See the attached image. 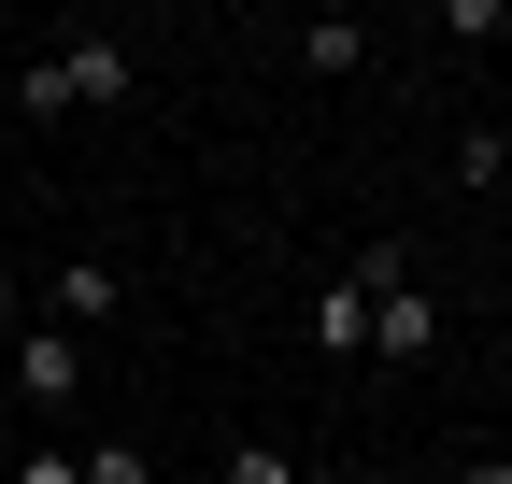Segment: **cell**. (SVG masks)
<instances>
[{
    "label": "cell",
    "mask_w": 512,
    "mask_h": 484,
    "mask_svg": "<svg viewBox=\"0 0 512 484\" xmlns=\"http://www.w3.org/2000/svg\"><path fill=\"white\" fill-rule=\"evenodd\" d=\"M15 399H29V413H72V399H86V342L29 314V342H15Z\"/></svg>",
    "instance_id": "3957f363"
},
{
    "label": "cell",
    "mask_w": 512,
    "mask_h": 484,
    "mask_svg": "<svg viewBox=\"0 0 512 484\" xmlns=\"http://www.w3.org/2000/svg\"><path fill=\"white\" fill-rule=\"evenodd\" d=\"M15 484H86V470L57 456V442H29V456H15Z\"/></svg>",
    "instance_id": "8fae6325"
},
{
    "label": "cell",
    "mask_w": 512,
    "mask_h": 484,
    "mask_svg": "<svg viewBox=\"0 0 512 484\" xmlns=\"http://www.w3.org/2000/svg\"><path fill=\"white\" fill-rule=\"evenodd\" d=\"M228 484H299V456L285 442H228Z\"/></svg>",
    "instance_id": "30bf717a"
},
{
    "label": "cell",
    "mask_w": 512,
    "mask_h": 484,
    "mask_svg": "<svg viewBox=\"0 0 512 484\" xmlns=\"http://www.w3.org/2000/svg\"><path fill=\"white\" fill-rule=\"evenodd\" d=\"M456 484H512V456H498V442H484V456H470V470H456Z\"/></svg>",
    "instance_id": "7c38bea8"
},
{
    "label": "cell",
    "mask_w": 512,
    "mask_h": 484,
    "mask_svg": "<svg viewBox=\"0 0 512 484\" xmlns=\"http://www.w3.org/2000/svg\"><path fill=\"white\" fill-rule=\"evenodd\" d=\"M72 470H86V484H157V456H143V442H86Z\"/></svg>",
    "instance_id": "ba28073f"
},
{
    "label": "cell",
    "mask_w": 512,
    "mask_h": 484,
    "mask_svg": "<svg viewBox=\"0 0 512 484\" xmlns=\"http://www.w3.org/2000/svg\"><path fill=\"white\" fill-rule=\"evenodd\" d=\"M128 86H143V57L100 43V29H72L57 57H29V72H15V100H29V114H114Z\"/></svg>",
    "instance_id": "6da1fadb"
},
{
    "label": "cell",
    "mask_w": 512,
    "mask_h": 484,
    "mask_svg": "<svg viewBox=\"0 0 512 484\" xmlns=\"http://www.w3.org/2000/svg\"><path fill=\"white\" fill-rule=\"evenodd\" d=\"M456 186H512V129H470L456 143Z\"/></svg>",
    "instance_id": "52a82bcc"
},
{
    "label": "cell",
    "mask_w": 512,
    "mask_h": 484,
    "mask_svg": "<svg viewBox=\"0 0 512 484\" xmlns=\"http://www.w3.org/2000/svg\"><path fill=\"white\" fill-rule=\"evenodd\" d=\"M441 29L456 43H512V0H441Z\"/></svg>",
    "instance_id": "9c48e42d"
},
{
    "label": "cell",
    "mask_w": 512,
    "mask_h": 484,
    "mask_svg": "<svg viewBox=\"0 0 512 484\" xmlns=\"http://www.w3.org/2000/svg\"><path fill=\"white\" fill-rule=\"evenodd\" d=\"M356 57H370L356 15H313V29H299V72H356Z\"/></svg>",
    "instance_id": "8992f818"
},
{
    "label": "cell",
    "mask_w": 512,
    "mask_h": 484,
    "mask_svg": "<svg viewBox=\"0 0 512 484\" xmlns=\"http://www.w3.org/2000/svg\"><path fill=\"white\" fill-rule=\"evenodd\" d=\"M498 57H512V43H498Z\"/></svg>",
    "instance_id": "4fadbf2b"
},
{
    "label": "cell",
    "mask_w": 512,
    "mask_h": 484,
    "mask_svg": "<svg viewBox=\"0 0 512 484\" xmlns=\"http://www.w3.org/2000/svg\"><path fill=\"white\" fill-rule=\"evenodd\" d=\"M370 356H427V285H413V271H384V299H370Z\"/></svg>",
    "instance_id": "5b68a950"
},
{
    "label": "cell",
    "mask_w": 512,
    "mask_h": 484,
    "mask_svg": "<svg viewBox=\"0 0 512 484\" xmlns=\"http://www.w3.org/2000/svg\"><path fill=\"white\" fill-rule=\"evenodd\" d=\"M114 299H128V271H100V257H72V271H43V328H72V342H86V328L114 314Z\"/></svg>",
    "instance_id": "277c9868"
},
{
    "label": "cell",
    "mask_w": 512,
    "mask_h": 484,
    "mask_svg": "<svg viewBox=\"0 0 512 484\" xmlns=\"http://www.w3.org/2000/svg\"><path fill=\"white\" fill-rule=\"evenodd\" d=\"M384 271H413L399 242H370L356 271H328V299H313V356H370V299H384Z\"/></svg>",
    "instance_id": "7a4b0ae2"
}]
</instances>
